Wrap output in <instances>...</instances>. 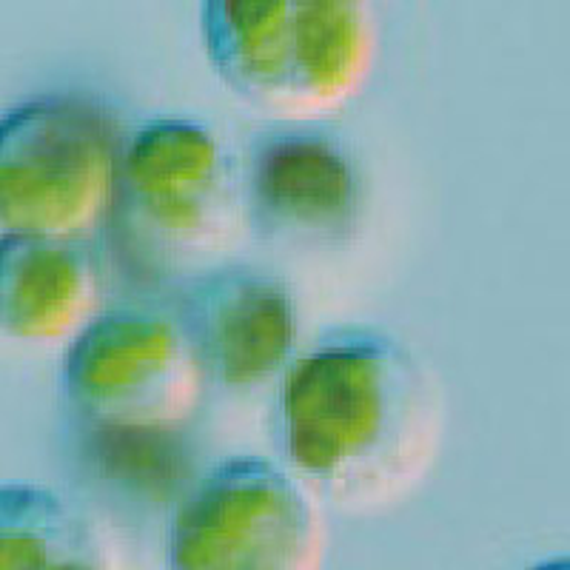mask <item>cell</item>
Returning a JSON list of instances; mask_svg holds the SVG:
<instances>
[{"label": "cell", "instance_id": "8992f818", "mask_svg": "<svg viewBox=\"0 0 570 570\" xmlns=\"http://www.w3.org/2000/svg\"><path fill=\"white\" fill-rule=\"evenodd\" d=\"M163 559L166 570H320L323 522L279 462L232 456L177 499Z\"/></svg>", "mask_w": 570, "mask_h": 570}, {"label": "cell", "instance_id": "6da1fadb", "mask_svg": "<svg viewBox=\"0 0 570 570\" xmlns=\"http://www.w3.org/2000/svg\"><path fill=\"white\" fill-rule=\"evenodd\" d=\"M445 394L414 348L383 328H334L277 383L272 440L305 491L348 513L409 497L440 454Z\"/></svg>", "mask_w": 570, "mask_h": 570}, {"label": "cell", "instance_id": "52a82bcc", "mask_svg": "<svg viewBox=\"0 0 570 570\" xmlns=\"http://www.w3.org/2000/svg\"><path fill=\"white\" fill-rule=\"evenodd\" d=\"M254 232L292 252H343L363 220V175L343 140L317 126H279L252 142L240 171Z\"/></svg>", "mask_w": 570, "mask_h": 570}, {"label": "cell", "instance_id": "8fae6325", "mask_svg": "<svg viewBox=\"0 0 570 570\" xmlns=\"http://www.w3.org/2000/svg\"><path fill=\"white\" fill-rule=\"evenodd\" d=\"M528 570H570V553L568 557H553V559H544V562L533 564Z\"/></svg>", "mask_w": 570, "mask_h": 570}, {"label": "cell", "instance_id": "5b68a950", "mask_svg": "<svg viewBox=\"0 0 570 570\" xmlns=\"http://www.w3.org/2000/svg\"><path fill=\"white\" fill-rule=\"evenodd\" d=\"M206 383L180 320L151 305L95 314L63 356L66 402L109 434H171L197 414Z\"/></svg>", "mask_w": 570, "mask_h": 570}, {"label": "cell", "instance_id": "ba28073f", "mask_svg": "<svg viewBox=\"0 0 570 570\" xmlns=\"http://www.w3.org/2000/svg\"><path fill=\"white\" fill-rule=\"evenodd\" d=\"M175 317L206 380L223 389H259L279 380L297 356V299L288 283L263 268L226 263L188 279L177 294Z\"/></svg>", "mask_w": 570, "mask_h": 570}, {"label": "cell", "instance_id": "3957f363", "mask_svg": "<svg viewBox=\"0 0 570 570\" xmlns=\"http://www.w3.org/2000/svg\"><path fill=\"white\" fill-rule=\"evenodd\" d=\"M240 171L217 135L191 117H155L124 142L109 240L149 283L212 272L240 234Z\"/></svg>", "mask_w": 570, "mask_h": 570}, {"label": "cell", "instance_id": "277c9868", "mask_svg": "<svg viewBox=\"0 0 570 570\" xmlns=\"http://www.w3.org/2000/svg\"><path fill=\"white\" fill-rule=\"evenodd\" d=\"M124 140L111 111L75 91L0 115V234L83 240L109 220Z\"/></svg>", "mask_w": 570, "mask_h": 570}, {"label": "cell", "instance_id": "9c48e42d", "mask_svg": "<svg viewBox=\"0 0 570 570\" xmlns=\"http://www.w3.org/2000/svg\"><path fill=\"white\" fill-rule=\"evenodd\" d=\"M100 297L98 257L83 240L0 234V331L29 343L78 334Z\"/></svg>", "mask_w": 570, "mask_h": 570}, {"label": "cell", "instance_id": "30bf717a", "mask_svg": "<svg viewBox=\"0 0 570 570\" xmlns=\"http://www.w3.org/2000/svg\"><path fill=\"white\" fill-rule=\"evenodd\" d=\"M0 570H117L104 531L55 488L0 482Z\"/></svg>", "mask_w": 570, "mask_h": 570}, {"label": "cell", "instance_id": "7a4b0ae2", "mask_svg": "<svg viewBox=\"0 0 570 570\" xmlns=\"http://www.w3.org/2000/svg\"><path fill=\"white\" fill-rule=\"evenodd\" d=\"M200 38L223 86L285 126L343 111L376 63L374 7L363 0H208Z\"/></svg>", "mask_w": 570, "mask_h": 570}]
</instances>
